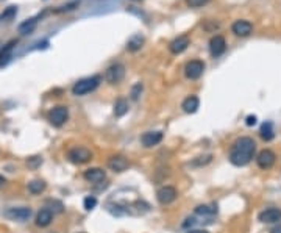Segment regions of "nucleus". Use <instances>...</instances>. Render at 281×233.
<instances>
[{
    "instance_id": "1",
    "label": "nucleus",
    "mask_w": 281,
    "mask_h": 233,
    "mask_svg": "<svg viewBox=\"0 0 281 233\" xmlns=\"http://www.w3.org/2000/svg\"><path fill=\"white\" fill-rule=\"evenodd\" d=\"M256 152V143L250 136H242L234 141V144L231 146L230 149V161L231 165H234L237 167L247 166L250 161L255 157Z\"/></svg>"
},
{
    "instance_id": "2",
    "label": "nucleus",
    "mask_w": 281,
    "mask_h": 233,
    "mask_svg": "<svg viewBox=\"0 0 281 233\" xmlns=\"http://www.w3.org/2000/svg\"><path fill=\"white\" fill-rule=\"evenodd\" d=\"M102 82L100 75H93V77H86V79H81L77 82L72 86V94L74 96H86L89 93H93L98 88V84Z\"/></svg>"
},
{
    "instance_id": "3",
    "label": "nucleus",
    "mask_w": 281,
    "mask_h": 233,
    "mask_svg": "<svg viewBox=\"0 0 281 233\" xmlns=\"http://www.w3.org/2000/svg\"><path fill=\"white\" fill-rule=\"evenodd\" d=\"M125 77V66L122 63H114V65H111L107 72H105V80H107L109 84H117L124 80Z\"/></svg>"
},
{
    "instance_id": "4",
    "label": "nucleus",
    "mask_w": 281,
    "mask_h": 233,
    "mask_svg": "<svg viewBox=\"0 0 281 233\" xmlns=\"http://www.w3.org/2000/svg\"><path fill=\"white\" fill-rule=\"evenodd\" d=\"M67 158L72 161L74 165H84L93 158V152L86 147H74L72 150H69Z\"/></svg>"
},
{
    "instance_id": "5",
    "label": "nucleus",
    "mask_w": 281,
    "mask_h": 233,
    "mask_svg": "<svg viewBox=\"0 0 281 233\" xmlns=\"http://www.w3.org/2000/svg\"><path fill=\"white\" fill-rule=\"evenodd\" d=\"M205 72V63L202 60H191L186 63L185 66V75L187 77L189 80H197L200 79Z\"/></svg>"
},
{
    "instance_id": "6",
    "label": "nucleus",
    "mask_w": 281,
    "mask_h": 233,
    "mask_svg": "<svg viewBox=\"0 0 281 233\" xmlns=\"http://www.w3.org/2000/svg\"><path fill=\"white\" fill-rule=\"evenodd\" d=\"M47 117H48V122H50L53 127H62L69 117V111L66 107H55L48 111Z\"/></svg>"
},
{
    "instance_id": "7",
    "label": "nucleus",
    "mask_w": 281,
    "mask_h": 233,
    "mask_svg": "<svg viewBox=\"0 0 281 233\" xmlns=\"http://www.w3.org/2000/svg\"><path fill=\"white\" fill-rule=\"evenodd\" d=\"M30 216H31V210L28 207H14L5 211V217L17 222H25L30 219Z\"/></svg>"
},
{
    "instance_id": "8",
    "label": "nucleus",
    "mask_w": 281,
    "mask_h": 233,
    "mask_svg": "<svg viewBox=\"0 0 281 233\" xmlns=\"http://www.w3.org/2000/svg\"><path fill=\"white\" fill-rule=\"evenodd\" d=\"M178 197V191L177 188H173L171 185H166V186H161L156 193V199L161 205H169V203H172L175 199Z\"/></svg>"
},
{
    "instance_id": "9",
    "label": "nucleus",
    "mask_w": 281,
    "mask_h": 233,
    "mask_svg": "<svg viewBox=\"0 0 281 233\" xmlns=\"http://www.w3.org/2000/svg\"><path fill=\"white\" fill-rule=\"evenodd\" d=\"M225 50H227V41L222 34H216L209 39V53L213 58H219L220 55L225 53Z\"/></svg>"
},
{
    "instance_id": "10",
    "label": "nucleus",
    "mask_w": 281,
    "mask_h": 233,
    "mask_svg": "<svg viewBox=\"0 0 281 233\" xmlns=\"http://www.w3.org/2000/svg\"><path fill=\"white\" fill-rule=\"evenodd\" d=\"M258 221L263 224H277L281 221V210L280 208H265L258 215Z\"/></svg>"
},
{
    "instance_id": "11",
    "label": "nucleus",
    "mask_w": 281,
    "mask_h": 233,
    "mask_svg": "<svg viewBox=\"0 0 281 233\" xmlns=\"http://www.w3.org/2000/svg\"><path fill=\"white\" fill-rule=\"evenodd\" d=\"M189 44H191V39H189L187 34H181V36L175 38L171 44H169V50H171V53H173V55H178V53L185 52L189 47Z\"/></svg>"
},
{
    "instance_id": "12",
    "label": "nucleus",
    "mask_w": 281,
    "mask_h": 233,
    "mask_svg": "<svg viewBox=\"0 0 281 233\" xmlns=\"http://www.w3.org/2000/svg\"><path fill=\"white\" fill-rule=\"evenodd\" d=\"M256 163L258 166L261 167V169H270L273 165H275V153H273L270 149H264L258 153V157H256Z\"/></svg>"
},
{
    "instance_id": "13",
    "label": "nucleus",
    "mask_w": 281,
    "mask_h": 233,
    "mask_svg": "<svg viewBox=\"0 0 281 233\" xmlns=\"http://www.w3.org/2000/svg\"><path fill=\"white\" fill-rule=\"evenodd\" d=\"M128 166H130V161L124 155H114V157H111L108 160V167L114 172H124L128 169Z\"/></svg>"
},
{
    "instance_id": "14",
    "label": "nucleus",
    "mask_w": 281,
    "mask_h": 233,
    "mask_svg": "<svg viewBox=\"0 0 281 233\" xmlns=\"http://www.w3.org/2000/svg\"><path fill=\"white\" fill-rule=\"evenodd\" d=\"M83 177L89 183H100L107 179V172H105L102 167H89L84 171Z\"/></svg>"
},
{
    "instance_id": "15",
    "label": "nucleus",
    "mask_w": 281,
    "mask_h": 233,
    "mask_svg": "<svg viewBox=\"0 0 281 233\" xmlns=\"http://www.w3.org/2000/svg\"><path fill=\"white\" fill-rule=\"evenodd\" d=\"M231 32H233L236 36L245 38L253 32V25L249 22V20H236V22L231 25Z\"/></svg>"
},
{
    "instance_id": "16",
    "label": "nucleus",
    "mask_w": 281,
    "mask_h": 233,
    "mask_svg": "<svg viewBox=\"0 0 281 233\" xmlns=\"http://www.w3.org/2000/svg\"><path fill=\"white\" fill-rule=\"evenodd\" d=\"M144 147H153L158 146L161 141H163V132H147L140 136Z\"/></svg>"
},
{
    "instance_id": "17",
    "label": "nucleus",
    "mask_w": 281,
    "mask_h": 233,
    "mask_svg": "<svg viewBox=\"0 0 281 233\" xmlns=\"http://www.w3.org/2000/svg\"><path fill=\"white\" fill-rule=\"evenodd\" d=\"M199 107H200V100H199V97L197 96H189L181 103L183 111L187 113V115H192V113H195L197 110H199Z\"/></svg>"
},
{
    "instance_id": "18",
    "label": "nucleus",
    "mask_w": 281,
    "mask_h": 233,
    "mask_svg": "<svg viewBox=\"0 0 281 233\" xmlns=\"http://www.w3.org/2000/svg\"><path fill=\"white\" fill-rule=\"evenodd\" d=\"M53 221V213L48 208H42L39 210V213L36 215V225L38 227H47L50 225V222Z\"/></svg>"
},
{
    "instance_id": "19",
    "label": "nucleus",
    "mask_w": 281,
    "mask_h": 233,
    "mask_svg": "<svg viewBox=\"0 0 281 233\" xmlns=\"http://www.w3.org/2000/svg\"><path fill=\"white\" fill-rule=\"evenodd\" d=\"M36 25H38V17H31V19L24 20V22L17 27V30H19L20 34H24V36H25V34L33 33L34 28H36Z\"/></svg>"
},
{
    "instance_id": "20",
    "label": "nucleus",
    "mask_w": 281,
    "mask_h": 233,
    "mask_svg": "<svg viewBox=\"0 0 281 233\" xmlns=\"http://www.w3.org/2000/svg\"><path fill=\"white\" fill-rule=\"evenodd\" d=\"M144 42H145V38L142 34H133L128 39V42H126V49H128L130 52H138L139 49L144 46Z\"/></svg>"
},
{
    "instance_id": "21",
    "label": "nucleus",
    "mask_w": 281,
    "mask_h": 233,
    "mask_svg": "<svg viewBox=\"0 0 281 233\" xmlns=\"http://www.w3.org/2000/svg\"><path fill=\"white\" fill-rule=\"evenodd\" d=\"M16 14H17V6H8V8H5L3 13L0 14V24H11L14 17H16Z\"/></svg>"
},
{
    "instance_id": "22",
    "label": "nucleus",
    "mask_w": 281,
    "mask_h": 233,
    "mask_svg": "<svg viewBox=\"0 0 281 233\" xmlns=\"http://www.w3.org/2000/svg\"><path fill=\"white\" fill-rule=\"evenodd\" d=\"M14 44H16V41H11V42H8V44H6L2 49V50H0V66H3V65H6V63L10 61Z\"/></svg>"
},
{
    "instance_id": "23",
    "label": "nucleus",
    "mask_w": 281,
    "mask_h": 233,
    "mask_svg": "<svg viewBox=\"0 0 281 233\" xmlns=\"http://www.w3.org/2000/svg\"><path fill=\"white\" fill-rule=\"evenodd\" d=\"M259 135L264 141H272L275 138V132H273V124L272 122H264L261 125V130H259Z\"/></svg>"
},
{
    "instance_id": "24",
    "label": "nucleus",
    "mask_w": 281,
    "mask_h": 233,
    "mask_svg": "<svg viewBox=\"0 0 281 233\" xmlns=\"http://www.w3.org/2000/svg\"><path fill=\"white\" fill-rule=\"evenodd\" d=\"M217 213V207H209V205H200L195 208V216L203 217H213Z\"/></svg>"
},
{
    "instance_id": "25",
    "label": "nucleus",
    "mask_w": 281,
    "mask_h": 233,
    "mask_svg": "<svg viewBox=\"0 0 281 233\" xmlns=\"http://www.w3.org/2000/svg\"><path fill=\"white\" fill-rule=\"evenodd\" d=\"M128 113V102L125 99H117L114 103V116L116 117H122Z\"/></svg>"
},
{
    "instance_id": "26",
    "label": "nucleus",
    "mask_w": 281,
    "mask_h": 233,
    "mask_svg": "<svg viewBox=\"0 0 281 233\" xmlns=\"http://www.w3.org/2000/svg\"><path fill=\"white\" fill-rule=\"evenodd\" d=\"M46 182L44 180H33L28 183V191H30L31 194H41L46 191Z\"/></svg>"
},
{
    "instance_id": "27",
    "label": "nucleus",
    "mask_w": 281,
    "mask_h": 233,
    "mask_svg": "<svg viewBox=\"0 0 281 233\" xmlns=\"http://www.w3.org/2000/svg\"><path fill=\"white\" fill-rule=\"evenodd\" d=\"M97 205V199L94 196H88V197H84V200H83V207L86 211H91V210H94Z\"/></svg>"
},
{
    "instance_id": "28",
    "label": "nucleus",
    "mask_w": 281,
    "mask_h": 233,
    "mask_svg": "<svg viewBox=\"0 0 281 233\" xmlns=\"http://www.w3.org/2000/svg\"><path fill=\"white\" fill-rule=\"evenodd\" d=\"M142 89H144L142 83H136L135 86L131 88V93H130V96H131V100H138L139 96L142 94Z\"/></svg>"
},
{
    "instance_id": "29",
    "label": "nucleus",
    "mask_w": 281,
    "mask_h": 233,
    "mask_svg": "<svg viewBox=\"0 0 281 233\" xmlns=\"http://www.w3.org/2000/svg\"><path fill=\"white\" fill-rule=\"evenodd\" d=\"M47 205H50V207H52V208H48V210H50L53 215H55V213H62V210H64V207H62V203L58 202V200H48V202H47Z\"/></svg>"
},
{
    "instance_id": "30",
    "label": "nucleus",
    "mask_w": 281,
    "mask_h": 233,
    "mask_svg": "<svg viewBox=\"0 0 281 233\" xmlns=\"http://www.w3.org/2000/svg\"><path fill=\"white\" fill-rule=\"evenodd\" d=\"M80 2H72V3H67V5H62L60 8H56L55 13H67V11H72L75 8H78Z\"/></svg>"
},
{
    "instance_id": "31",
    "label": "nucleus",
    "mask_w": 281,
    "mask_h": 233,
    "mask_svg": "<svg viewBox=\"0 0 281 233\" xmlns=\"http://www.w3.org/2000/svg\"><path fill=\"white\" fill-rule=\"evenodd\" d=\"M209 0H186V5L191 6V8H200V6L206 5Z\"/></svg>"
},
{
    "instance_id": "32",
    "label": "nucleus",
    "mask_w": 281,
    "mask_h": 233,
    "mask_svg": "<svg viewBox=\"0 0 281 233\" xmlns=\"http://www.w3.org/2000/svg\"><path fill=\"white\" fill-rule=\"evenodd\" d=\"M41 163H42V158L41 157H31V158H28L27 166L31 167V169H36Z\"/></svg>"
},
{
    "instance_id": "33",
    "label": "nucleus",
    "mask_w": 281,
    "mask_h": 233,
    "mask_svg": "<svg viewBox=\"0 0 281 233\" xmlns=\"http://www.w3.org/2000/svg\"><path fill=\"white\" fill-rule=\"evenodd\" d=\"M256 116H247V119H245V124H247L249 127H251V125H255L256 124Z\"/></svg>"
},
{
    "instance_id": "34",
    "label": "nucleus",
    "mask_w": 281,
    "mask_h": 233,
    "mask_svg": "<svg viewBox=\"0 0 281 233\" xmlns=\"http://www.w3.org/2000/svg\"><path fill=\"white\" fill-rule=\"evenodd\" d=\"M187 233H209L208 230H203V229H194V230H189Z\"/></svg>"
},
{
    "instance_id": "35",
    "label": "nucleus",
    "mask_w": 281,
    "mask_h": 233,
    "mask_svg": "<svg viewBox=\"0 0 281 233\" xmlns=\"http://www.w3.org/2000/svg\"><path fill=\"white\" fill-rule=\"evenodd\" d=\"M270 233H281V224H278V225H275L272 230H270Z\"/></svg>"
},
{
    "instance_id": "36",
    "label": "nucleus",
    "mask_w": 281,
    "mask_h": 233,
    "mask_svg": "<svg viewBox=\"0 0 281 233\" xmlns=\"http://www.w3.org/2000/svg\"><path fill=\"white\" fill-rule=\"evenodd\" d=\"M5 183H6L5 177H3V175H0V186H2V185H5Z\"/></svg>"
},
{
    "instance_id": "37",
    "label": "nucleus",
    "mask_w": 281,
    "mask_h": 233,
    "mask_svg": "<svg viewBox=\"0 0 281 233\" xmlns=\"http://www.w3.org/2000/svg\"><path fill=\"white\" fill-rule=\"evenodd\" d=\"M0 2H3V0H0Z\"/></svg>"
}]
</instances>
